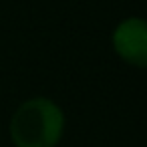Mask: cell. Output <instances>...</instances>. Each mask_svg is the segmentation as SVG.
I'll list each match as a JSON object with an SVG mask.
<instances>
[{"label":"cell","instance_id":"6da1fadb","mask_svg":"<svg viewBox=\"0 0 147 147\" xmlns=\"http://www.w3.org/2000/svg\"><path fill=\"white\" fill-rule=\"evenodd\" d=\"M63 131V109L47 97L24 101L10 119V139L14 147H55Z\"/></svg>","mask_w":147,"mask_h":147},{"label":"cell","instance_id":"7a4b0ae2","mask_svg":"<svg viewBox=\"0 0 147 147\" xmlns=\"http://www.w3.org/2000/svg\"><path fill=\"white\" fill-rule=\"evenodd\" d=\"M113 49L125 63L147 69V20L131 16L119 22L113 30Z\"/></svg>","mask_w":147,"mask_h":147}]
</instances>
